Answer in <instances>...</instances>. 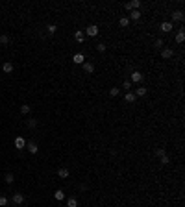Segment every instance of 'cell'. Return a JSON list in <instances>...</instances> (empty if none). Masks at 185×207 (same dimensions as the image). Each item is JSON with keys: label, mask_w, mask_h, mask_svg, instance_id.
Instances as JSON below:
<instances>
[{"label": "cell", "mask_w": 185, "mask_h": 207, "mask_svg": "<svg viewBox=\"0 0 185 207\" xmlns=\"http://www.w3.org/2000/svg\"><path fill=\"white\" fill-rule=\"evenodd\" d=\"M98 32H100V28H98L96 24H89L87 28H85V35H89V37H96Z\"/></svg>", "instance_id": "6da1fadb"}, {"label": "cell", "mask_w": 185, "mask_h": 207, "mask_svg": "<svg viewBox=\"0 0 185 207\" xmlns=\"http://www.w3.org/2000/svg\"><path fill=\"white\" fill-rule=\"evenodd\" d=\"M11 203L13 205H22L24 203V194L22 192H15V194L11 196Z\"/></svg>", "instance_id": "7a4b0ae2"}, {"label": "cell", "mask_w": 185, "mask_h": 207, "mask_svg": "<svg viewBox=\"0 0 185 207\" xmlns=\"http://www.w3.org/2000/svg\"><path fill=\"white\" fill-rule=\"evenodd\" d=\"M124 8H126L128 11L139 9V8H141V2H139V0H132V2H126V4H124Z\"/></svg>", "instance_id": "3957f363"}, {"label": "cell", "mask_w": 185, "mask_h": 207, "mask_svg": "<svg viewBox=\"0 0 185 207\" xmlns=\"http://www.w3.org/2000/svg\"><path fill=\"white\" fill-rule=\"evenodd\" d=\"M130 81L132 83H139V81H143V74L139 70H132V76H130Z\"/></svg>", "instance_id": "277c9868"}, {"label": "cell", "mask_w": 185, "mask_h": 207, "mask_svg": "<svg viewBox=\"0 0 185 207\" xmlns=\"http://www.w3.org/2000/svg\"><path fill=\"white\" fill-rule=\"evenodd\" d=\"M183 19H185V17H183V11H181V9H176V11L172 13V24H174V22H183Z\"/></svg>", "instance_id": "5b68a950"}, {"label": "cell", "mask_w": 185, "mask_h": 207, "mask_svg": "<svg viewBox=\"0 0 185 207\" xmlns=\"http://www.w3.org/2000/svg\"><path fill=\"white\" fill-rule=\"evenodd\" d=\"M159 30H161L163 33H168V32L174 30V24H172V22H161V24H159Z\"/></svg>", "instance_id": "8992f818"}, {"label": "cell", "mask_w": 185, "mask_h": 207, "mask_svg": "<svg viewBox=\"0 0 185 207\" xmlns=\"http://www.w3.org/2000/svg\"><path fill=\"white\" fill-rule=\"evenodd\" d=\"M172 56H174L172 48H161V59H170Z\"/></svg>", "instance_id": "52a82bcc"}, {"label": "cell", "mask_w": 185, "mask_h": 207, "mask_svg": "<svg viewBox=\"0 0 185 207\" xmlns=\"http://www.w3.org/2000/svg\"><path fill=\"white\" fill-rule=\"evenodd\" d=\"M26 150H28L30 154H37L39 146H37V142H33V141H28V142H26Z\"/></svg>", "instance_id": "ba28073f"}, {"label": "cell", "mask_w": 185, "mask_h": 207, "mask_svg": "<svg viewBox=\"0 0 185 207\" xmlns=\"http://www.w3.org/2000/svg\"><path fill=\"white\" fill-rule=\"evenodd\" d=\"M15 148L17 150L26 148V139H24V137H17V139H15Z\"/></svg>", "instance_id": "9c48e42d"}, {"label": "cell", "mask_w": 185, "mask_h": 207, "mask_svg": "<svg viewBox=\"0 0 185 207\" xmlns=\"http://www.w3.org/2000/svg\"><path fill=\"white\" fill-rule=\"evenodd\" d=\"M72 61H74L76 65H84V63H85V56H84V54H74Z\"/></svg>", "instance_id": "30bf717a"}, {"label": "cell", "mask_w": 185, "mask_h": 207, "mask_svg": "<svg viewBox=\"0 0 185 207\" xmlns=\"http://www.w3.org/2000/svg\"><path fill=\"white\" fill-rule=\"evenodd\" d=\"M68 176H71V170H68V168H59L58 170V178L59 179H67Z\"/></svg>", "instance_id": "8fae6325"}, {"label": "cell", "mask_w": 185, "mask_h": 207, "mask_svg": "<svg viewBox=\"0 0 185 207\" xmlns=\"http://www.w3.org/2000/svg\"><path fill=\"white\" fill-rule=\"evenodd\" d=\"M81 67H84V72H85V74H93V72H94V65L89 63V61H85Z\"/></svg>", "instance_id": "7c38bea8"}, {"label": "cell", "mask_w": 185, "mask_h": 207, "mask_svg": "<svg viewBox=\"0 0 185 207\" xmlns=\"http://www.w3.org/2000/svg\"><path fill=\"white\" fill-rule=\"evenodd\" d=\"M13 68H15V67H13L11 61H6V63L2 65V70H4L6 74H11V72H13Z\"/></svg>", "instance_id": "4fadbf2b"}, {"label": "cell", "mask_w": 185, "mask_h": 207, "mask_svg": "<svg viewBox=\"0 0 185 207\" xmlns=\"http://www.w3.org/2000/svg\"><path fill=\"white\" fill-rule=\"evenodd\" d=\"M37 124H39V120H37V119H26V128L35 129V128H37Z\"/></svg>", "instance_id": "5bb4252c"}, {"label": "cell", "mask_w": 185, "mask_h": 207, "mask_svg": "<svg viewBox=\"0 0 185 207\" xmlns=\"http://www.w3.org/2000/svg\"><path fill=\"white\" fill-rule=\"evenodd\" d=\"M183 41H185V32H183V28H180V30H178L176 32V43H183Z\"/></svg>", "instance_id": "9a60e30c"}, {"label": "cell", "mask_w": 185, "mask_h": 207, "mask_svg": "<svg viewBox=\"0 0 185 207\" xmlns=\"http://www.w3.org/2000/svg\"><path fill=\"white\" fill-rule=\"evenodd\" d=\"M9 43H11V37L8 35V33H2V35H0V45L6 46V45H9Z\"/></svg>", "instance_id": "2e32d148"}, {"label": "cell", "mask_w": 185, "mask_h": 207, "mask_svg": "<svg viewBox=\"0 0 185 207\" xmlns=\"http://www.w3.org/2000/svg\"><path fill=\"white\" fill-rule=\"evenodd\" d=\"M135 98H137V96L133 94V91H128V93L124 94V100H126L128 104H133V102H135Z\"/></svg>", "instance_id": "e0dca14e"}, {"label": "cell", "mask_w": 185, "mask_h": 207, "mask_svg": "<svg viewBox=\"0 0 185 207\" xmlns=\"http://www.w3.org/2000/svg\"><path fill=\"white\" fill-rule=\"evenodd\" d=\"M141 15H143V13H141L139 9H133V11H130V17H128V19H132V20H139V19H141Z\"/></svg>", "instance_id": "ac0fdd59"}, {"label": "cell", "mask_w": 185, "mask_h": 207, "mask_svg": "<svg viewBox=\"0 0 185 207\" xmlns=\"http://www.w3.org/2000/svg\"><path fill=\"white\" fill-rule=\"evenodd\" d=\"M74 39H76L78 43H84V41H85V33L81 32V30H78L76 33H74Z\"/></svg>", "instance_id": "d6986e66"}, {"label": "cell", "mask_w": 185, "mask_h": 207, "mask_svg": "<svg viewBox=\"0 0 185 207\" xmlns=\"http://www.w3.org/2000/svg\"><path fill=\"white\" fill-rule=\"evenodd\" d=\"M67 207H78V200L76 198H67Z\"/></svg>", "instance_id": "ffe728a7"}, {"label": "cell", "mask_w": 185, "mask_h": 207, "mask_svg": "<svg viewBox=\"0 0 185 207\" xmlns=\"http://www.w3.org/2000/svg\"><path fill=\"white\" fill-rule=\"evenodd\" d=\"M32 111V107L28 106V104H22V106H20V113H22V115H28Z\"/></svg>", "instance_id": "44dd1931"}, {"label": "cell", "mask_w": 185, "mask_h": 207, "mask_svg": "<svg viewBox=\"0 0 185 207\" xmlns=\"http://www.w3.org/2000/svg\"><path fill=\"white\" fill-rule=\"evenodd\" d=\"M46 32H48L50 35H54V33L58 32V26L56 24H48V26H46Z\"/></svg>", "instance_id": "7402d4cb"}, {"label": "cell", "mask_w": 185, "mask_h": 207, "mask_svg": "<svg viewBox=\"0 0 185 207\" xmlns=\"http://www.w3.org/2000/svg\"><path fill=\"white\" fill-rule=\"evenodd\" d=\"M54 196H56L58 202H63V200H65V192L63 190H56V194H54Z\"/></svg>", "instance_id": "603a6c76"}, {"label": "cell", "mask_w": 185, "mask_h": 207, "mask_svg": "<svg viewBox=\"0 0 185 207\" xmlns=\"http://www.w3.org/2000/svg\"><path fill=\"white\" fill-rule=\"evenodd\" d=\"M4 181L8 183V185H11L13 181H15V176H13V174H6V176H4Z\"/></svg>", "instance_id": "cb8c5ba5"}, {"label": "cell", "mask_w": 185, "mask_h": 207, "mask_svg": "<svg viewBox=\"0 0 185 207\" xmlns=\"http://www.w3.org/2000/svg\"><path fill=\"white\" fill-rule=\"evenodd\" d=\"M133 94H135V96H145V94H146V89H145V87H139V89H135Z\"/></svg>", "instance_id": "d4e9b609"}, {"label": "cell", "mask_w": 185, "mask_h": 207, "mask_svg": "<svg viewBox=\"0 0 185 207\" xmlns=\"http://www.w3.org/2000/svg\"><path fill=\"white\" fill-rule=\"evenodd\" d=\"M106 50H107V46H106L104 43H98V45H96V52H100V54H104Z\"/></svg>", "instance_id": "484cf974"}, {"label": "cell", "mask_w": 185, "mask_h": 207, "mask_svg": "<svg viewBox=\"0 0 185 207\" xmlns=\"http://www.w3.org/2000/svg\"><path fill=\"white\" fill-rule=\"evenodd\" d=\"M159 163H161V165H168V163H170V157H168L167 154L161 155V157H159Z\"/></svg>", "instance_id": "4316f807"}, {"label": "cell", "mask_w": 185, "mask_h": 207, "mask_svg": "<svg viewBox=\"0 0 185 207\" xmlns=\"http://www.w3.org/2000/svg\"><path fill=\"white\" fill-rule=\"evenodd\" d=\"M119 24H120V26H122V28H126V26H128V24H130V19H128V17H122V19H120V20H119Z\"/></svg>", "instance_id": "83f0119b"}, {"label": "cell", "mask_w": 185, "mask_h": 207, "mask_svg": "<svg viewBox=\"0 0 185 207\" xmlns=\"http://www.w3.org/2000/svg\"><path fill=\"white\" fill-rule=\"evenodd\" d=\"M122 87H124L126 91H132V81H130V80H124V83H122Z\"/></svg>", "instance_id": "f1b7e54d"}, {"label": "cell", "mask_w": 185, "mask_h": 207, "mask_svg": "<svg viewBox=\"0 0 185 207\" xmlns=\"http://www.w3.org/2000/svg\"><path fill=\"white\" fill-rule=\"evenodd\" d=\"M6 205H8V198L0 194V207H6Z\"/></svg>", "instance_id": "f546056e"}, {"label": "cell", "mask_w": 185, "mask_h": 207, "mask_svg": "<svg viewBox=\"0 0 185 207\" xmlns=\"http://www.w3.org/2000/svg\"><path fill=\"white\" fill-rule=\"evenodd\" d=\"M165 154H167L165 148H157V150H155V155H157V157H161V155H165Z\"/></svg>", "instance_id": "4dcf8cb0"}, {"label": "cell", "mask_w": 185, "mask_h": 207, "mask_svg": "<svg viewBox=\"0 0 185 207\" xmlns=\"http://www.w3.org/2000/svg\"><path fill=\"white\" fill-rule=\"evenodd\" d=\"M119 93H120V91H119V89H117V87H113V89H109V94H111V96H119Z\"/></svg>", "instance_id": "1f68e13d"}, {"label": "cell", "mask_w": 185, "mask_h": 207, "mask_svg": "<svg viewBox=\"0 0 185 207\" xmlns=\"http://www.w3.org/2000/svg\"><path fill=\"white\" fill-rule=\"evenodd\" d=\"M163 45H165V41H163L161 37H159V39L155 41V48H163Z\"/></svg>", "instance_id": "d6a6232c"}, {"label": "cell", "mask_w": 185, "mask_h": 207, "mask_svg": "<svg viewBox=\"0 0 185 207\" xmlns=\"http://www.w3.org/2000/svg\"><path fill=\"white\" fill-rule=\"evenodd\" d=\"M59 207H67V205H59Z\"/></svg>", "instance_id": "836d02e7"}]
</instances>
